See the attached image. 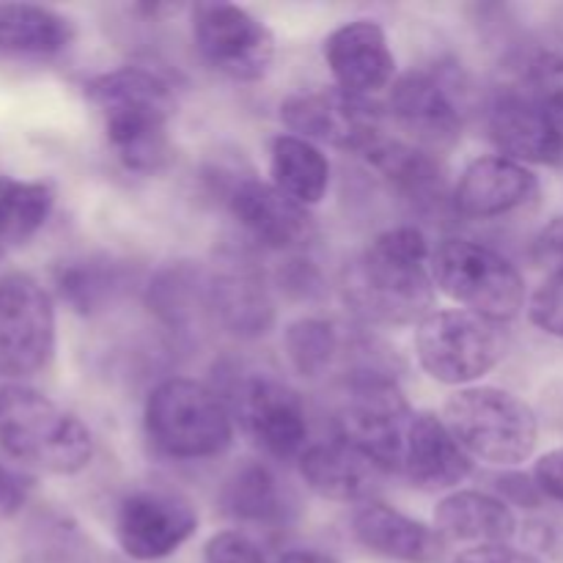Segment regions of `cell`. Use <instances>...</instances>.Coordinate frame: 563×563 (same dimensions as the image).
<instances>
[{
	"label": "cell",
	"mask_w": 563,
	"mask_h": 563,
	"mask_svg": "<svg viewBox=\"0 0 563 563\" xmlns=\"http://www.w3.org/2000/svg\"><path fill=\"white\" fill-rule=\"evenodd\" d=\"M341 297L355 317L383 328L421 324L434 311L432 247L416 225H396L341 269Z\"/></svg>",
	"instance_id": "6da1fadb"
},
{
	"label": "cell",
	"mask_w": 563,
	"mask_h": 563,
	"mask_svg": "<svg viewBox=\"0 0 563 563\" xmlns=\"http://www.w3.org/2000/svg\"><path fill=\"white\" fill-rule=\"evenodd\" d=\"M88 99L104 119V135L124 168L157 174L174 157L168 124L174 91L168 80L143 66H119L86 86Z\"/></svg>",
	"instance_id": "7a4b0ae2"
},
{
	"label": "cell",
	"mask_w": 563,
	"mask_h": 563,
	"mask_svg": "<svg viewBox=\"0 0 563 563\" xmlns=\"http://www.w3.org/2000/svg\"><path fill=\"white\" fill-rule=\"evenodd\" d=\"M0 451L16 465L75 476L93 460V434L75 412L27 385L0 388Z\"/></svg>",
	"instance_id": "3957f363"
},
{
	"label": "cell",
	"mask_w": 563,
	"mask_h": 563,
	"mask_svg": "<svg viewBox=\"0 0 563 563\" xmlns=\"http://www.w3.org/2000/svg\"><path fill=\"white\" fill-rule=\"evenodd\" d=\"M143 427L159 454L170 460H214L234 443V412L218 390L190 377L154 385L143 407Z\"/></svg>",
	"instance_id": "277c9868"
},
{
	"label": "cell",
	"mask_w": 563,
	"mask_h": 563,
	"mask_svg": "<svg viewBox=\"0 0 563 563\" xmlns=\"http://www.w3.org/2000/svg\"><path fill=\"white\" fill-rule=\"evenodd\" d=\"M443 421L471 460L515 467L537 451L539 421L528 401L495 385L460 388L445 401Z\"/></svg>",
	"instance_id": "5b68a950"
},
{
	"label": "cell",
	"mask_w": 563,
	"mask_h": 563,
	"mask_svg": "<svg viewBox=\"0 0 563 563\" xmlns=\"http://www.w3.org/2000/svg\"><path fill=\"white\" fill-rule=\"evenodd\" d=\"M434 289L465 311L493 322H509L526 306L522 273L495 247L451 236L432 251Z\"/></svg>",
	"instance_id": "8992f818"
},
{
	"label": "cell",
	"mask_w": 563,
	"mask_h": 563,
	"mask_svg": "<svg viewBox=\"0 0 563 563\" xmlns=\"http://www.w3.org/2000/svg\"><path fill=\"white\" fill-rule=\"evenodd\" d=\"M504 352L500 324L465 308L432 311L416 328L418 363L434 383L471 388L498 366Z\"/></svg>",
	"instance_id": "52a82bcc"
},
{
	"label": "cell",
	"mask_w": 563,
	"mask_h": 563,
	"mask_svg": "<svg viewBox=\"0 0 563 563\" xmlns=\"http://www.w3.org/2000/svg\"><path fill=\"white\" fill-rule=\"evenodd\" d=\"M55 352V302L27 273L0 275V379L22 385Z\"/></svg>",
	"instance_id": "ba28073f"
},
{
	"label": "cell",
	"mask_w": 563,
	"mask_h": 563,
	"mask_svg": "<svg viewBox=\"0 0 563 563\" xmlns=\"http://www.w3.org/2000/svg\"><path fill=\"white\" fill-rule=\"evenodd\" d=\"M410 418L412 410L396 379L366 368L346 390L339 412V432L344 443L366 454L379 471L399 473Z\"/></svg>",
	"instance_id": "9c48e42d"
},
{
	"label": "cell",
	"mask_w": 563,
	"mask_h": 563,
	"mask_svg": "<svg viewBox=\"0 0 563 563\" xmlns=\"http://www.w3.org/2000/svg\"><path fill=\"white\" fill-rule=\"evenodd\" d=\"M192 38L201 58L231 80H262L275 60L273 31L236 3H198Z\"/></svg>",
	"instance_id": "30bf717a"
},
{
	"label": "cell",
	"mask_w": 563,
	"mask_h": 563,
	"mask_svg": "<svg viewBox=\"0 0 563 563\" xmlns=\"http://www.w3.org/2000/svg\"><path fill=\"white\" fill-rule=\"evenodd\" d=\"M280 119L291 135L341 152L366 154L383 137V121L372 99L352 97L341 88L295 93L280 104Z\"/></svg>",
	"instance_id": "8fae6325"
},
{
	"label": "cell",
	"mask_w": 563,
	"mask_h": 563,
	"mask_svg": "<svg viewBox=\"0 0 563 563\" xmlns=\"http://www.w3.org/2000/svg\"><path fill=\"white\" fill-rule=\"evenodd\" d=\"M198 515L176 493L135 489L115 509V542L126 559L152 563L174 555L192 539Z\"/></svg>",
	"instance_id": "7c38bea8"
},
{
	"label": "cell",
	"mask_w": 563,
	"mask_h": 563,
	"mask_svg": "<svg viewBox=\"0 0 563 563\" xmlns=\"http://www.w3.org/2000/svg\"><path fill=\"white\" fill-rule=\"evenodd\" d=\"M231 412L240 418L242 429L258 449L275 460H300L308 449V416L300 394L280 379L253 374L236 385Z\"/></svg>",
	"instance_id": "4fadbf2b"
},
{
	"label": "cell",
	"mask_w": 563,
	"mask_h": 563,
	"mask_svg": "<svg viewBox=\"0 0 563 563\" xmlns=\"http://www.w3.org/2000/svg\"><path fill=\"white\" fill-rule=\"evenodd\" d=\"M487 126L498 152L515 163L555 165L563 159V113L537 93H500Z\"/></svg>",
	"instance_id": "5bb4252c"
},
{
	"label": "cell",
	"mask_w": 563,
	"mask_h": 563,
	"mask_svg": "<svg viewBox=\"0 0 563 563\" xmlns=\"http://www.w3.org/2000/svg\"><path fill=\"white\" fill-rule=\"evenodd\" d=\"M324 60L335 88L352 97H374L394 82L396 58L383 25L374 20H352L324 38Z\"/></svg>",
	"instance_id": "9a60e30c"
},
{
	"label": "cell",
	"mask_w": 563,
	"mask_h": 563,
	"mask_svg": "<svg viewBox=\"0 0 563 563\" xmlns=\"http://www.w3.org/2000/svg\"><path fill=\"white\" fill-rule=\"evenodd\" d=\"M225 207L253 240L273 251H291L313 231L306 207L284 196L273 181H258L253 176L231 181Z\"/></svg>",
	"instance_id": "2e32d148"
},
{
	"label": "cell",
	"mask_w": 563,
	"mask_h": 563,
	"mask_svg": "<svg viewBox=\"0 0 563 563\" xmlns=\"http://www.w3.org/2000/svg\"><path fill=\"white\" fill-rule=\"evenodd\" d=\"M473 460L462 449L449 423L434 412H412L405 434L399 473L418 489L443 493L471 476Z\"/></svg>",
	"instance_id": "e0dca14e"
},
{
	"label": "cell",
	"mask_w": 563,
	"mask_h": 563,
	"mask_svg": "<svg viewBox=\"0 0 563 563\" xmlns=\"http://www.w3.org/2000/svg\"><path fill=\"white\" fill-rule=\"evenodd\" d=\"M539 190L537 174L504 154L478 157L462 170L454 187V209L462 218L493 220L526 207Z\"/></svg>",
	"instance_id": "ac0fdd59"
},
{
	"label": "cell",
	"mask_w": 563,
	"mask_h": 563,
	"mask_svg": "<svg viewBox=\"0 0 563 563\" xmlns=\"http://www.w3.org/2000/svg\"><path fill=\"white\" fill-rule=\"evenodd\" d=\"M390 110L401 130L432 148L451 146L462 135V113L454 93L434 71H407L390 88Z\"/></svg>",
	"instance_id": "d6986e66"
},
{
	"label": "cell",
	"mask_w": 563,
	"mask_h": 563,
	"mask_svg": "<svg viewBox=\"0 0 563 563\" xmlns=\"http://www.w3.org/2000/svg\"><path fill=\"white\" fill-rule=\"evenodd\" d=\"M352 537L368 553L401 563H434L445 550L438 528L379 500H368L352 515Z\"/></svg>",
	"instance_id": "ffe728a7"
},
{
	"label": "cell",
	"mask_w": 563,
	"mask_h": 563,
	"mask_svg": "<svg viewBox=\"0 0 563 563\" xmlns=\"http://www.w3.org/2000/svg\"><path fill=\"white\" fill-rule=\"evenodd\" d=\"M297 462L308 489L335 504H355V500L368 504L383 476V471L366 454L352 449L341 438L308 445Z\"/></svg>",
	"instance_id": "44dd1931"
},
{
	"label": "cell",
	"mask_w": 563,
	"mask_h": 563,
	"mask_svg": "<svg viewBox=\"0 0 563 563\" xmlns=\"http://www.w3.org/2000/svg\"><path fill=\"white\" fill-rule=\"evenodd\" d=\"M434 528L445 542L467 548L509 544L517 533V517L504 498L478 489H456L434 509Z\"/></svg>",
	"instance_id": "7402d4cb"
},
{
	"label": "cell",
	"mask_w": 563,
	"mask_h": 563,
	"mask_svg": "<svg viewBox=\"0 0 563 563\" xmlns=\"http://www.w3.org/2000/svg\"><path fill=\"white\" fill-rule=\"evenodd\" d=\"M209 308L214 319L240 339H258L275 322L273 297L251 269H231L209 278Z\"/></svg>",
	"instance_id": "603a6c76"
},
{
	"label": "cell",
	"mask_w": 563,
	"mask_h": 563,
	"mask_svg": "<svg viewBox=\"0 0 563 563\" xmlns=\"http://www.w3.org/2000/svg\"><path fill=\"white\" fill-rule=\"evenodd\" d=\"M75 38L69 16L33 3L0 5V53L49 58L64 53Z\"/></svg>",
	"instance_id": "cb8c5ba5"
},
{
	"label": "cell",
	"mask_w": 563,
	"mask_h": 563,
	"mask_svg": "<svg viewBox=\"0 0 563 563\" xmlns=\"http://www.w3.org/2000/svg\"><path fill=\"white\" fill-rule=\"evenodd\" d=\"M220 504L225 515L251 526H280L289 520L295 506L289 489L264 462H247L236 467L220 493Z\"/></svg>",
	"instance_id": "d4e9b609"
},
{
	"label": "cell",
	"mask_w": 563,
	"mask_h": 563,
	"mask_svg": "<svg viewBox=\"0 0 563 563\" xmlns=\"http://www.w3.org/2000/svg\"><path fill=\"white\" fill-rule=\"evenodd\" d=\"M269 176L284 196L308 209L328 192L330 163L317 143L300 135H278L269 152Z\"/></svg>",
	"instance_id": "484cf974"
},
{
	"label": "cell",
	"mask_w": 563,
	"mask_h": 563,
	"mask_svg": "<svg viewBox=\"0 0 563 563\" xmlns=\"http://www.w3.org/2000/svg\"><path fill=\"white\" fill-rule=\"evenodd\" d=\"M363 157L374 170L412 201H434L443 196V168L423 148L379 137Z\"/></svg>",
	"instance_id": "4316f807"
},
{
	"label": "cell",
	"mask_w": 563,
	"mask_h": 563,
	"mask_svg": "<svg viewBox=\"0 0 563 563\" xmlns=\"http://www.w3.org/2000/svg\"><path fill=\"white\" fill-rule=\"evenodd\" d=\"M55 207L47 181L0 174V245H22L38 234Z\"/></svg>",
	"instance_id": "83f0119b"
},
{
	"label": "cell",
	"mask_w": 563,
	"mask_h": 563,
	"mask_svg": "<svg viewBox=\"0 0 563 563\" xmlns=\"http://www.w3.org/2000/svg\"><path fill=\"white\" fill-rule=\"evenodd\" d=\"M53 284L71 311L88 317V313L102 311L119 295L124 273L110 258H75L55 267Z\"/></svg>",
	"instance_id": "f1b7e54d"
},
{
	"label": "cell",
	"mask_w": 563,
	"mask_h": 563,
	"mask_svg": "<svg viewBox=\"0 0 563 563\" xmlns=\"http://www.w3.org/2000/svg\"><path fill=\"white\" fill-rule=\"evenodd\" d=\"M148 306L170 328H187L203 311L212 313V308H209V278H203L198 267H187V264L163 269L157 280L148 286Z\"/></svg>",
	"instance_id": "f546056e"
},
{
	"label": "cell",
	"mask_w": 563,
	"mask_h": 563,
	"mask_svg": "<svg viewBox=\"0 0 563 563\" xmlns=\"http://www.w3.org/2000/svg\"><path fill=\"white\" fill-rule=\"evenodd\" d=\"M284 350L289 357L291 368L300 377H319L330 368L335 352H339V333L335 324L328 319L306 317L297 319L286 328Z\"/></svg>",
	"instance_id": "4dcf8cb0"
},
{
	"label": "cell",
	"mask_w": 563,
	"mask_h": 563,
	"mask_svg": "<svg viewBox=\"0 0 563 563\" xmlns=\"http://www.w3.org/2000/svg\"><path fill=\"white\" fill-rule=\"evenodd\" d=\"M528 82H531V93L563 113V42L533 55L528 66Z\"/></svg>",
	"instance_id": "1f68e13d"
},
{
	"label": "cell",
	"mask_w": 563,
	"mask_h": 563,
	"mask_svg": "<svg viewBox=\"0 0 563 563\" xmlns=\"http://www.w3.org/2000/svg\"><path fill=\"white\" fill-rule=\"evenodd\" d=\"M528 317L542 333L563 341V275H548L528 300Z\"/></svg>",
	"instance_id": "d6a6232c"
},
{
	"label": "cell",
	"mask_w": 563,
	"mask_h": 563,
	"mask_svg": "<svg viewBox=\"0 0 563 563\" xmlns=\"http://www.w3.org/2000/svg\"><path fill=\"white\" fill-rule=\"evenodd\" d=\"M203 563H267V559L247 533L220 531L203 548Z\"/></svg>",
	"instance_id": "836d02e7"
},
{
	"label": "cell",
	"mask_w": 563,
	"mask_h": 563,
	"mask_svg": "<svg viewBox=\"0 0 563 563\" xmlns=\"http://www.w3.org/2000/svg\"><path fill=\"white\" fill-rule=\"evenodd\" d=\"M531 258L548 275H563V218H553L539 231L531 245Z\"/></svg>",
	"instance_id": "e575fe53"
},
{
	"label": "cell",
	"mask_w": 563,
	"mask_h": 563,
	"mask_svg": "<svg viewBox=\"0 0 563 563\" xmlns=\"http://www.w3.org/2000/svg\"><path fill=\"white\" fill-rule=\"evenodd\" d=\"M31 498V478L0 456V517H14Z\"/></svg>",
	"instance_id": "d590c367"
},
{
	"label": "cell",
	"mask_w": 563,
	"mask_h": 563,
	"mask_svg": "<svg viewBox=\"0 0 563 563\" xmlns=\"http://www.w3.org/2000/svg\"><path fill=\"white\" fill-rule=\"evenodd\" d=\"M533 482H537L542 498L563 506V449H553L539 456L533 465Z\"/></svg>",
	"instance_id": "8d00e7d4"
},
{
	"label": "cell",
	"mask_w": 563,
	"mask_h": 563,
	"mask_svg": "<svg viewBox=\"0 0 563 563\" xmlns=\"http://www.w3.org/2000/svg\"><path fill=\"white\" fill-rule=\"evenodd\" d=\"M498 498H504L509 506H537L542 500V493H539L533 476H520V473H506V476L498 478Z\"/></svg>",
	"instance_id": "74e56055"
},
{
	"label": "cell",
	"mask_w": 563,
	"mask_h": 563,
	"mask_svg": "<svg viewBox=\"0 0 563 563\" xmlns=\"http://www.w3.org/2000/svg\"><path fill=\"white\" fill-rule=\"evenodd\" d=\"M454 563H544L537 555L522 553L509 544H495V548H467L456 555Z\"/></svg>",
	"instance_id": "f35d334b"
},
{
	"label": "cell",
	"mask_w": 563,
	"mask_h": 563,
	"mask_svg": "<svg viewBox=\"0 0 563 563\" xmlns=\"http://www.w3.org/2000/svg\"><path fill=\"white\" fill-rule=\"evenodd\" d=\"M275 563H339L333 555L317 553V550H291V553H284Z\"/></svg>",
	"instance_id": "ab89813d"
},
{
	"label": "cell",
	"mask_w": 563,
	"mask_h": 563,
	"mask_svg": "<svg viewBox=\"0 0 563 563\" xmlns=\"http://www.w3.org/2000/svg\"><path fill=\"white\" fill-rule=\"evenodd\" d=\"M3 253H5V251H3V245H0V262H3Z\"/></svg>",
	"instance_id": "60d3db41"
}]
</instances>
